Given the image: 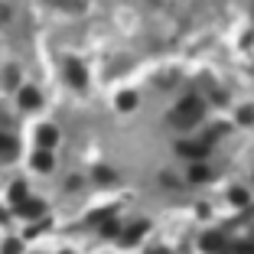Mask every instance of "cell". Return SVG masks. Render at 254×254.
<instances>
[{
  "label": "cell",
  "instance_id": "1",
  "mask_svg": "<svg viewBox=\"0 0 254 254\" xmlns=\"http://www.w3.org/2000/svg\"><path fill=\"white\" fill-rule=\"evenodd\" d=\"M199 118H202V101L199 98H186V101H180L176 111H173V124H180V127H192Z\"/></svg>",
  "mask_w": 254,
  "mask_h": 254
},
{
  "label": "cell",
  "instance_id": "2",
  "mask_svg": "<svg viewBox=\"0 0 254 254\" xmlns=\"http://www.w3.org/2000/svg\"><path fill=\"white\" fill-rule=\"evenodd\" d=\"M65 75H68V82H72L75 88H85V82H88V75H85V65H82L78 59H72V62H68Z\"/></svg>",
  "mask_w": 254,
  "mask_h": 254
},
{
  "label": "cell",
  "instance_id": "3",
  "mask_svg": "<svg viewBox=\"0 0 254 254\" xmlns=\"http://www.w3.org/2000/svg\"><path fill=\"white\" fill-rule=\"evenodd\" d=\"M16 209H20V215H23V218H39V215L46 212V205H43V202H36V199H23Z\"/></svg>",
  "mask_w": 254,
  "mask_h": 254
},
{
  "label": "cell",
  "instance_id": "4",
  "mask_svg": "<svg viewBox=\"0 0 254 254\" xmlns=\"http://www.w3.org/2000/svg\"><path fill=\"white\" fill-rule=\"evenodd\" d=\"M16 150H20V143L13 140L10 134H0V160H13Z\"/></svg>",
  "mask_w": 254,
  "mask_h": 254
},
{
  "label": "cell",
  "instance_id": "5",
  "mask_svg": "<svg viewBox=\"0 0 254 254\" xmlns=\"http://www.w3.org/2000/svg\"><path fill=\"white\" fill-rule=\"evenodd\" d=\"M39 143H43V147H56V140H59V130H56L53 124H46V127H39Z\"/></svg>",
  "mask_w": 254,
  "mask_h": 254
},
{
  "label": "cell",
  "instance_id": "6",
  "mask_svg": "<svg viewBox=\"0 0 254 254\" xmlns=\"http://www.w3.org/2000/svg\"><path fill=\"white\" fill-rule=\"evenodd\" d=\"M176 150H180L183 157H195V160H199V157H205V150H209V147H205V143H180Z\"/></svg>",
  "mask_w": 254,
  "mask_h": 254
},
{
  "label": "cell",
  "instance_id": "7",
  "mask_svg": "<svg viewBox=\"0 0 254 254\" xmlns=\"http://www.w3.org/2000/svg\"><path fill=\"white\" fill-rule=\"evenodd\" d=\"M20 105L23 108H39V91L36 88H20Z\"/></svg>",
  "mask_w": 254,
  "mask_h": 254
},
{
  "label": "cell",
  "instance_id": "8",
  "mask_svg": "<svg viewBox=\"0 0 254 254\" xmlns=\"http://www.w3.org/2000/svg\"><path fill=\"white\" fill-rule=\"evenodd\" d=\"M33 166H36L39 173H49V170H53V157H49V150H39L36 157H33Z\"/></svg>",
  "mask_w": 254,
  "mask_h": 254
},
{
  "label": "cell",
  "instance_id": "9",
  "mask_svg": "<svg viewBox=\"0 0 254 254\" xmlns=\"http://www.w3.org/2000/svg\"><path fill=\"white\" fill-rule=\"evenodd\" d=\"M202 248H205V251H212V254L222 251V235H215V232L205 235V238H202Z\"/></svg>",
  "mask_w": 254,
  "mask_h": 254
},
{
  "label": "cell",
  "instance_id": "10",
  "mask_svg": "<svg viewBox=\"0 0 254 254\" xmlns=\"http://www.w3.org/2000/svg\"><path fill=\"white\" fill-rule=\"evenodd\" d=\"M23 199H26V186H23V183H13V186H10V202L20 205Z\"/></svg>",
  "mask_w": 254,
  "mask_h": 254
},
{
  "label": "cell",
  "instance_id": "11",
  "mask_svg": "<svg viewBox=\"0 0 254 254\" xmlns=\"http://www.w3.org/2000/svg\"><path fill=\"white\" fill-rule=\"evenodd\" d=\"M134 105H137V95H134V91H127V95L118 98V108H121V111H130Z\"/></svg>",
  "mask_w": 254,
  "mask_h": 254
},
{
  "label": "cell",
  "instance_id": "12",
  "mask_svg": "<svg viewBox=\"0 0 254 254\" xmlns=\"http://www.w3.org/2000/svg\"><path fill=\"white\" fill-rule=\"evenodd\" d=\"M143 232H147V225H143V222H140V225H134V228H130V232H127V235H124V245H134V241H137V238H140V235H143Z\"/></svg>",
  "mask_w": 254,
  "mask_h": 254
},
{
  "label": "cell",
  "instance_id": "13",
  "mask_svg": "<svg viewBox=\"0 0 254 254\" xmlns=\"http://www.w3.org/2000/svg\"><path fill=\"white\" fill-rule=\"evenodd\" d=\"M189 176H192L195 183H199V180H209V170H205V166H202V163H195V166H192V173H189Z\"/></svg>",
  "mask_w": 254,
  "mask_h": 254
},
{
  "label": "cell",
  "instance_id": "14",
  "mask_svg": "<svg viewBox=\"0 0 254 254\" xmlns=\"http://www.w3.org/2000/svg\"><path fill=\"white\" fill-rule=\"evenodd\" d=\"M232 202H235V205H245V202H248V192H245V189H232Z\"/></svg>",
  "mask_w": 254,
  "mask_h": 254
},
{
  "label": "cell",
  "instance_id": "15",
  "mask_svg": "<svg viewBox=\"0 0 254 254\" xmlns=\"http://www.w3.org/2000/svg\"><path fill=\"white\" fill-rule=\"evenodd\" d=\"M238 254H254V241H241V248H238Z\"/></svg>",
  "mask_w": 254,
  "mask_h": 254
},
{
  "label": "cell",
  "instance_id": "16",
  "mask_svg": "<svg viewBox=\"0 0 254 254\" xmlns=\"http://www.w3.org/2000/svg\"><path fill=\"white\" fill-rule=\"evenodd\" d=\"M101 232H105V235H114V232H118V222H105V225H101Z\"/></svg>",
  "mask_w": 254,
  "mask_h": 254
},
{
  "label": "cell",
  "instance_id": "17",
  "mask_svg": "<svg viewBox=\"0 0 254 254\" xmlns=\"http://www.w3.org/2000/svg\"><path fill=\"white\" fill-rule=\"evenodd\" d=\"M251 121H254V111H251V108H245V111H241V124H251Z\"/></svg>",
  "mask_w": 254,
  "mask_h": 254
},
{
  "label": "cell",
  "instance_id": "18",
  "mask_svg": "<svg viewBox=\"0 0 254 254\" xmlns=\"http://www.w3.org/2000/svg\"><path fill=\"white\" fill-rule=\"evenodd\" d=\"M3 251H7V254H16V251H20V241H7V248H3Z\"/></svg>",
  "mask_w": 254,
  "mask_h": 254
},
{
  "label": "cell",
  "instance_id": "19",
  "mask_svg": "<svg viewBox=\"0 0 254 254\" xmlns=\"http://www.w3.org/2000/svg\"><path fill=\"white\" fill-rule=\"evenodd\" d=\"M62 254H68V251H62Z\"/></svg>",
  "mask_w": 254,
  "mask_h": 254
}]
</instances>
